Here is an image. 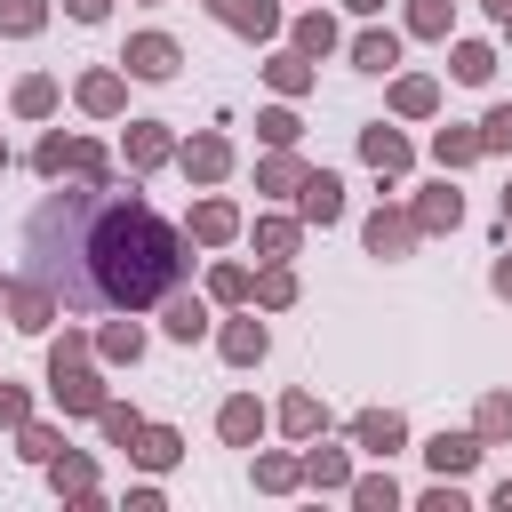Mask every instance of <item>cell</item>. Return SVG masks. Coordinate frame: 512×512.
I'll return each mask as SVG.
<instances>
[{"label":"cell","instance_id":"6da1fadb","mask_svg":"<svg viewBox=\"0 0 512 512\" xmlns=\"http://www.w3.org/2000/svg\"><path fill=\"white\" fill-rule=\"evenodd\" d=\"M88 352H96V336H80V328H64L56 344H48V392H56V408L64 416H96L112 392H104V376L88 368Z\"/></svg>","mask_w":512,"mask_h":512},{"label":"cell","instance_id":"7a4b0ae2","mask_svg":"<svg viewBox=\"0 0 512 512\" xmlns=\"http://www.w3.org/2000/svg\"><path fill=\"white\" fill-rule=\"evenodd\" d=\"M0 312H8V328H24V336H40L56 312H64V296L32 272V280H8V296H0Z\"/></svg>","mask_w":512,"mask_h":512},{"label":"cell","instance_id":"3957f363","mask_svg":"<svg viewBox=\"0 0 512 512\" xmlns=\"http://www.w3.org/2000/svg\"><path fill=\"white\" fill-rule=\"evenodd\" d=\"M120 64H128V80H176V64H184V48H176L168 32H136V40L120 48Z\"/></svg>","mask_w":512,"mask_h":512},{"label":"cell","instance_id":"277c9868","mask_svg":"<svg viewBox=\"0 0 512 512\" xmlns=\"http://www.w3.org/2000/svg\"><path fill=\"white\" fill-rule=\"evenodd\" d=\"M176 160H184L192 184H224V176H232V136H224V128H200L192 144H176Z\"/></svg>","mask_w":512,"mask_h":512},{"label":"cell","instance_id":"5b68a950","mask_svg":"<svg viewBox=\"0 0 512 512\" xmlns=\"http://www.w3.org/2000/svg\"><path fill=\"white\" fill-rule=\"evenodd\" d=\"M408 216H416V232H456V224H464V192H456V176L440 168V176L416 192V208H408Z\"/></svg>","mask_w":512,"mask_h":512},{"label":"cell","instance_id":"8992f818","mask_svg":"<svg viewBox=\"0 0 512 512\" xmlns=\"http://www.w3.org/2000/svg\"><path fill=\"white\" fill-rule=\"evenodd\" d=\"M240 232H248V224H240V208H232L224 192H208V200L192 208V224H184V240H192V248H232Z\"/></svg>","mask_w":512,"mask_h":512},{"label":"cell","instance_id":"52a82bcc","mask_svg":"<svg viewBox=\"0 0 512 512\" xmlns=\"http://www.w3.org/2000/svg\"><path fill=\"white\" fill-rule=\"evenodd\" d=\"M296 216H304V224H336V216H344V176H336V168H304Z\"/></svg>","mask_w":512,"mask_h":512},{"label":"cell","instance_id":"ba28073f","mask_svg":"<svg viewBox=\"0 0 512 512\" xmlns=\"http://www.w3.org/2000/svg\"><path fill=\"white\" fill-rule=\"evenodd\" d=\"M480 456H488V440H480V432H432V440H424V464H432L440 480H464Z\"/></svg>","mask_w":512,"mask_h":512},{"label":"cell","instance_id":"9c48e42d","mask_svg":"<svg viewBox=\"0 0 512 512\" xmlns=\"http://www.w3.org/2000/svg\"><path fill=\"white\" fill-rule=\"evenodd\" d=\"M72 96H80V112H96V120H112V112H128V72H112V64H96V72H80V80H72Z\"/></svg>","mask_w":512,"mask_h":512},{"label":"cell","instance_id":"30bf717a","mask_svg":"<svg viewBox=\"0 0 512 512\" xmlns=\"http://www.w3.org/2000/svg\"><path fill=\"white\" fill-rule=\"evenodd\" d=\"M120 152H128V168H136V176H152L160 160H176V136H168V120H128Z\"/></svg>","mask_w":512,"mask_h":512},{"label":"cell","instance_id":"8fae6325","mask_svg":"<svg viewBox=\"0 0 512 512\" xmlns=\"http://www.w3.org/2000/svg\"><path fill=\"white\" fill-rule=\"evenodd\" d=\"M360 160H368L376 176H408V160H416V152H408V136H400V128L368 120V128H360Z\"/></svg>","mask_w":512,"mask_h":512},{"label":"cell","instance_id":"7c38bea8","mask_svg":"<svg viewBox=\"0 0 512 512\" xmlns=\"http://www.w3.org/2000/svg\"><path fill=\"white\" fill-rule=\"evenodd\" d=\"M160 328H168L176 344H200V336H208V296H192V288H168V296H160Z\"/></svg>","mask_w":512,"mask_h":512},{"label":"cell","instance_id":"4fadbf2b","mask_svg":"<svg viewBox=\"0 0 512 512\" xmlns=\"http://www.w3.org/2000/svg\"><path fill=\"white\" fill-rule=\"evenodd\" d=\"M264 424H272V416L256 408V392H232V400L216 408V432H224V448H256V440H264Z\"/></svg>","mask_w":512,"mask_h":512},{"label":"cell","instance_id":"5bb4252c","mask_svg":"<svg viewBox=\"0 0 512 512\" xmlns=\"http://www.w3.org/2000/svg\"><path fill=\"white\" fill-rule=\"evenodd\" d=\"M352 440H360L368 456H392V448H408V416H400V408H360V416H352Z\"/></svg>","mask_w":512,"mask_h":512},{"label":"cell","instance_id":"9a60e30c","mask_svg":"<svg viewBox=\"0 0 512 512\" xmlns=\"http://www.w3.org/2000/svg\"><path fill=\"white\" fill-rule=\"evenodd\" d=\"M208 16H216L224 32H248V40H272V32H280V8H272V0H208Z\"/></svg>","mask_w":512,"mask_h":512},{"label":"cell","instance_id":"2e32d148","mask_svg":"<svg viewBox=\"0 0 512 512\" xmlns=\"http://www.w3.org/2000/svg\"><path fill=\"white\" fill-rule=\"evenodd\" d=\"M416 240H424V232H416L408 208H376V216H368V256H408Z\"/></svg>","mask_w":512,"mask_h":512},{"label":"cell","instance_id":"e0dca14e","mask_svg":"<svg viewBox=\"0 0 512 512\" xmlns=\"http://www.w3.org/2000/svg\"><path fill=\"white\" fill-rule=\"evenodd\" d=\"M216 352H224L232 368H256V360L272 352V336H264V320L248 312V320H224V328H216Z\"/></svg>","mask_w":512,"mask_h":512},{"label":"cell","instance_id":"ac0fdd59","mask_svg":"<svg viewBox=\"0 0 512 512\" xmlns=\"http://www.w3.org/2000/svg\"><path fill=\"white\" fill-rule=\"evenodd\" d=\"M272 424H280L288 440H320V432H328V408H320V392H288V400L272 408Z\"/></svg>","mask_w":512,"mask_h":512},{"label":"cell","instance_id":"d6986e66","mask_svg":"<svg viewBox=\"0 0 512 512\" xmlns=\"http://www.w3.org/2000/svg\"><path fill=\"white\" fill-rule=\"evenodd\" d=\"M288 48H296V56H312V64H320V56H336V16H328V8H304V16L288 24Z\"/></svg>","mask_w":512,"mask_h":512},{"label":"cell","instance_id":"ffe728a7","mask_svg":"<svg viewBox=\"0 0 512 512\" xmlns=\"http://www.w3.org/2000/svg\"><path fill=\"white\" fill-rule=\"evenodd\" d=\"M392 112H400V120H432V112H440V80H432V72H400V80H392Z\"/></svg>","mask_w":512,"mask_h":512},{"label":"cell","instance_id":"44dd1931","mask_svg":"<svg viewBox=\"0 0 512 512\" xmlns=\"http://www.w3.org/2000/svg\"><path fill=\"white\" fill-rule=\"evenodd\" d=\"M248 240H256V256H264V264H288V256H296V240H304V224H296V216H256V224H248Z\"/></svg>","mask_w":512,"mask_h":512},{"label":"cell","instance_id":"7402d4cb","mask_svg":"<svg viewBox=\"0 0 512 512\" xmlns=\"http://www.w3.org/2000/svg\"><path fill=\"white\" fill-rule=\"evenodd\" d=\"M128 456H136L144 472H168V464L184 456V432H176V424H144V432L128 440Z\"/></svg>","mask_w":512,"mask_h":512},{"label":"cell","instance_id":"603a6c76","mask_svg":"<svg viewBox=\"0 0 512 512\" xmlns=\"http://www.w3.org/2000/svg\"><path fill=\"white\" fill-rule=\"evenodd\" d=\"M48 480H56V496H80V504H96V456H80V448L64 456V448H56V456H48Z\"/></svg>","mask_w":512,"mask_h":512},{"label":"cell","instance_id":"cb8c5ba5","mask_svg":"<svg viewBox=\"0 0 512 512\" xmlns=\"http://www.w3.org/2000/svg\"><path fill=\"white\" fill-rule=\"evenodd\" d=\"M480 152H488V144H480V128H456V120H448V128H432V160H440L448 176H456V168H472Z\"/></svg>","mask_w":512,"mask_h":512},{"label":"cell","instance_id":"d4e9b609","mask_svg":"<svg viewBox=\"0 0 512 512\" xmlns=\"http://www.w3.org/2000/svg\"><path fill=\"white\" fill-rule=\"evenodd\" d=\"M96 360L136 368V360H144V328H136V320H104V328H96Z\"/></svg>","mask_w":512,"mask_h":512},{"label":"cell","instance_id":"484cf974","mask_svg":"<svg viewBox=\"0 0 512 512\" xmlns=\"http://www.w3.org/2000/svg\"><path fill=\"white\" fill-rule=\"evenodd\" d=\"M392 64H400V32L368 24V32L352 40V72H392Z\"/></svg>","mask_w":512,"mask_h":512},{"label":"cell","instance_id":"4316f807","mask_svg":"<svg viewBox=\"0 0 512 512\" xmlns=\"http://www.w3.org/2000/svg\"><path fill=\"white\" fill-rule=\"evenodd\" d=\"M448 72H456L464 88H488V80H496V48H488V40H456V48H448Z\"/></svg>","mask_w":512,"mask_h":512},{"label":"cell","instance_id":"83f0119b","mask_svg":"<svg viewBox=\"0 0 512 512\" xmlns=\"http://www.w3.org/2000/svg\"><path fill=\"white\" fill-rule=\"evenodd\" d=\"M296 184H304L296 144H272V160H256V192H296Z\"/></svg>","mask_w":512,"mask_h":512},{"label":"cell","instance_id":"f1b7e54d","mask_svg":"<svg viewBox=\"0 0 512 512\" xmlns=\"http://www.w3.org/2000/svg\"><path fill=\"white\" fill-rule=\"evenodd\" d=\"M472 432H480L488 448H504V440H512V392H480V408H472Z\"/></svg>","mask_w":512,"mask_h":512},{"label":"cell","instance_id":"f546056e","mask_svg":"<svg viewBox=\"0 0 512 512\" xmlns=\"http://www.w3.org/2000/svg\"><path fill=\"white\" fill-rule=\"evenodd\" d=\"M304 488H352V456L344 448H312L304 456Z\"/></svg>","mask_w":512,"mask_h":512},{"label":"cell","instance_id":"4dcf8cb0","mask_svg":"<svg viewBox=\"0 0 512 512\" xmlns=\"http://www.w3.org/2000/svg\"><path fill=\"white\" fill-rule=\"evenodd\" d=\"M448 24H456V0H408V32L416 40H448Z\"/></svg>","mask_w":512,"mask_h":512},{"label":"cell","instance_id":"1f68e13d","mask_svg":"<svg viewBox=\"0 0 512 512\" xmlns=\"http://www.w3.org/2000/svg\"><path fill=\"white\" fill-rule=\"evenodd\" d=\"M264 80H272L280 96H304V88H312V56H296V48H288V56H272V64H264Z\"/></svg>","mask_w":512,"mask_h":512},{"label":"cell","instance_id":"d6a6232c","mask_svg":"<svg viewBox=\"0 0 512 512\" xmlns=\"http://www.w3.org/2000/svg\"><path fill=\"white\" fill-rule=\"evenodd\" d=\"M16 112H24V120H48V112H56V80H48V72H24V80H16Z\"/></svg>","mask_w":512,"mask_h":512},{"label":"cell","instance_id":"836d02e7","mask_svg":"<svg viewBox=\"0 0 512 512\" xmlns=\"http://www.w3.org/2000/svg\"><path fill=\"white\" fill-rule=\"evenodd\" d=\"M208 296H216V304H248V296H256V272H248V264H216V272H208Z\"/></svg>","mask_w":512,"mask_h":512},{"label":"cell","instance_id":"e575fe53","mask_svg":"<svg viewBox=\"0 0 512 512\" xmlns=\"http://www.w3.org/2000/svg\"><path fill=\"white\" fill-rule=\"evenodd\" d=\"M256 304H264V312H288V304H296V272H288V264H264V272H256Z\"/></svg>","mask_w":512,"mask_h":512},{"label":"cell","instance_id":"d590c367","mask_svg":"<svg viewBox=\"0 0 512 512\" xmlns=\"http://www.w3.org/2000/svg\"><path fill=\"white\" fill-rule=\"evenodd\" d=\"M96 432H104V440H112V448H128V440H136V432H144V416H136V408H128V400H104V408H96Z\"/></svg>","mask_w":512,"mask_h":512},{"label":"cell","instance_id":"8d00e7d4","mask_svg":"<svg viewBox=\"0 0 512 512\" xmlns=\"http://www.w3.org/2000/svg\"><path fill=\"white\" fill-rule=\"evenodd\" d=\"M56 448H64V432H56V424H32V416L16 424V456H24V464H48Z\"/></svg>","mask_w":512,"mask_h":512},{"label":"cell","instance_id":"74e56055","mask_svg":"<svg viewBox=\"0 0 512 512\" xmlns=\"http://www.w3.org/2000/svg\"><path fill=\"white\" fill-rule=\"evenodd\" d=\"M256 488H272V496L304 488V456H256Z\"/></svg>","mask_w":512,"mask_h":512},{"label":"cell","instance_id":"f35d334b","mask_svg":"<svg viewBox=\"0 0 512 512\" xmlns=\"http://www.w3.org/2000/svg\"><path fill=\"white\" fill-rule=\"evenodd\" d=\"M352 504H360V512H392V504H400V480H392V472H360V480H352Z\"/></svg>","mask_w":512,"mask_h":512},{"label":"cell","instance_id":"ab89813d","mask_svg":"<svg viewBox=\"0 0 512 512\" xmlns=\"http://www.w3.org/2000/svg\"><path fill=\"white\" fill-rule=\"evenodd\" d=\"M40 24H48V0H0V32L8 40H32Z\"/></svg>","mask_w":512,"mask_h":512},{"label":"cell","instance_id":"60d3db41","mask_svg":"<svg viewBox=\"0 0 512 512\" xmlns=\"http://www.w3.org/2000/svg\"><path fill=\"white\" fill-rule=\"evenodd\" d=\"M72 144H80V136H64V128H48V136L32 144V168H40V176H64V168H72Z\"/></svg>","mask_w":512,"mask_h":512},{"label":"cell","instance_id":"b9f144b4","mask_svg":"<svg viewBox=\"0 0 512 512\" xmlns=\"http://www.w3.org/2000/svg\"><path fill=\"white\" fill-rule=\"evenodd\" d=\"M72 176H80V184H112V152H104L96 136H80V144H72Z\"/></svg>","mask_w":512,"mask_h":512},{"label":"cell","instance_id":"7bdbcfd3","mask_svg":"<svg viewBox=\"0 0 512 512\" xmlns=\"http://www.w3.org/2000/svg\"><path fill=\"white\" fill-rule=\"evenodd\" d=\"M256 136H264V144H296V136H304V120H296L288 104H272V112H256Z\"/></svg>","mask_w":512,"mask_h":512},{"label":"cell","instance_id":"ee69618b","mask_svg":"<svg viewBox=\"0 0 512 512\" xmlns=\"http://www.w3.org/2000/svg\"><path fill=\"white\" fill-rule=\"evenodd\" d=\"M480 144H488V152H512V104H488V120H480Z\"/></svg>","mask_w":512,"mask_h":512},{"label":"cell","instance_id":"f6af8a7d","mask_svg":"<svg viewBox=\"0 0 512 512\" xmlns=\"http://www.w3.org/2000/svg\"><path fill=\"white\" fill-rule=\"evenodd\" d=\"M24 416H32V392H24V384H8V376H0V424H24Z\"/></svg>","mask_w":512,"mask_h":512},{"label":"cell","instance_id":"bcb514c9","mask_svg":"<svg viewBox=\"0 0 512 512\" xmlns=\"http://www.w3.org/2000/svg\"><path fill=\"white\" fill-rule=\"evenodd\" d=\"M424 512H464V488H448V480H440V488H424Z\"/></svg>","mask_w":512,"mask_h":512},{"label":"cell","instance_id":"7dc6e473","mask_svg":"<svg viewBox=\"0 0 512 512\" xmlns=\"http://www.w3.org/2000/svg\"><path fill=\"white\" fill-rule=\"evenodd\" d=\"M64 16H72V24H104V16H112V0H64Z\"/></svg>","mask_w":512,"mask_h":512},{"label":"cell","instance_id":"c3c4849f","mask_svg":"<svg viewBox=\"0 0 512 512\" xmlns=\"http://www.w3.org/2000/svg\"><path fill=\"white\" fill-rule=\"evenodd\" d=\"M488 288H496V296H512V256H496V272H488Z\"/></svg>","mask_w":512,"mask_h":512},{"label":"cell","instance_id":"681fc988","mask_svg":"<svg viewBox=\"0 0 512 512\" xmlns=\"http://www.w3.org/2000/svg\"><path fill=\"white\" fill-rule=\"evenodd\" d=\"M344 8H352V16H384V0H344Z\"/></svg>","mask_w":512,"mask_h":512},{"label":"cell","instance_id":"f907efd6","mask_svg":"<svg viewBox=\"0 0 512 512\" xmlns=\"http://www.w3.org/2000/svg\"><path fill=\"white\" fill-rule=\"evenodd\" d=\"M496 504H504V512H512V480H504V488H496Z\"/></svg>","mask_w":512,"mask_h":512},{"label":"cell","instance_id":"816d5d0a","mask_svg":"<svg viewBox=\"0 0 512 512\" xmlns=\"http://www.w3.org/2000/svg\"><path fill=\"white\" fill-rule=\"evenodd\" d=\"M504 232H512V184H504Z\"/></svg>","mask_w":512,"mask_h":512},{"label":"cell","instance_id":"f5cc1de1","mask_svg":"<svg viewBox=\"0 0 512 512\" xmlns=\"http://www.w3.org/2000/svg\"><path fill=\"white\" fill-rule=\"evenodd\" d=\"M0 168H8V136H0Z\"/></svg>","mask_w":512,"mask_h":512},{"label":"cell","instance_id":"db71d44e","mask_svg":"<svg viewBox=\"0 0 512 512\" xmlns=\"http://www.w3.org/2000/svg\"><path fill=\"white\" fill-rule=\"evenodd\" d=\"M504 40H512V16H504Z\"/></svg>","mask_w":512,"mask_h":512},{"label":"cell","instance_id":"11a10c76","mask_svg":"<svg viewBox=\"0 0 512 512\" xmlns=\"http://www.w3.org/2000/svg\"><path fill=\"white\" fill-rule=\"evenodd\" d=\"M144 8H160V0H144Z\"/></svg>","mask_w":512,"mask_h":512},{"label":"cell","instance_id":"9f6ffc18","mask_svg":"<svg viewBox=\"0 0 512 512\" xmlns=\"http://www.w3.org/2000/svg\"><path fill=\"white\" fill-rule=\"evenodd\" d=\"M0 296H8V280H0Z\"/></svg>","mask_w":512,"mask_h":512}]
</instances>
